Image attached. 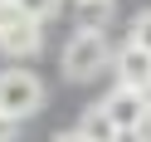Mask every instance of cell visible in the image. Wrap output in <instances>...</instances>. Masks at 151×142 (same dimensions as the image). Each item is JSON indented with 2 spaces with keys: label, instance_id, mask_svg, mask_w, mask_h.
Wrapping results in <instances>:
<instances>
[{
  "label": "cell",
  "instance_id": "7a4b0ae2",
  "mask_svg": "<svg viewBox=\"0 0 151 142\" xmlns=\"http://www.w3.org/2000/svg\"><path fill=\"white\" fill-rule=\"evenodd\" d=\"M44 108V79L29 69H5L0 74V113L15 122L34 118V113Z\"/></svg>",
  "mask_w": 151,
  "mask_h": 142
},
{
  "label": "cell",
  "instance_id": "7c38bea8",
  "mask_svg": "<svg viewBox=\"0 0 151 142\" xmlns=\"http://www.w3.org/2000/svg\"><path fill=\"white\" fill-rule=\"evenodd\" d=\"M15 137V118H5V113H0V142H10Z\"/></svg>",
  "mask_w": 151,
  "mask_h": 142
},
{
  "label": "cell",
  "instance_id": "8fae6325",
  "mask_svg": "<svg viewBox=\"0 0 151 142\" xmlns=\"http://www.w3.org/2000/svg\"><path fill=\"white\" fill-rule=\"evenodd\" d=\"M15 15H20V5H15V0H0V30H5Z\"/></svg>",
  "mask_w": 151,
  "mask_h": 142
},
{
  "label": "cell",
  "instance_id": "ba28073f",
  "mask_svg": "<svg viewBox=\"0 0 151 142\" xmlns=\"http://www.w3.org/2000/svg\"><path fill=\"white\" fill-rule=\"evenodd\" d=\"M20 15H34V20H54L59 15V0H15Z\"/></svg>",
  "mask_w": 151,
  "mask_h": 142
},
{
  "label": "cell",
  "instance_id": "52a82bcc",
  "mask_svg": "<svg viewBox=\"0 0 151 142\" xmlns=\"http://www.w3.org/2000/svg\"><path fill=\"white\" fill-rule=\"evenodd\" d=\"M73 10H78V25H88V30H102L112 15V0H73Z\"/></svg>",
  "mask_w": 151,
  "mask_h": 142
},
{
  "label": "cell",
  "instance_id": "5b68a950",
  "mask_svg": "<svg viewBox=\"0 0 151 142\" xmlns=\"http://www.w3.org/2000/svg\"><path fill=\"white\" fill-rule=\"evenodd\" d=\"M102 103H107V113L117 118L122 132H137V122L146 118V108H151V93H146V88H127V83H117Z\"/></svg>",
  "mask_w": 151,
  "mask_h": 142
},
{
  "label": "cell",
  "instance_id": "30bf717a",
  "mask_svg": "<svg viewBox=\"0 0 151 142\" xmlns=\"http://www.w3.org/2000/svg\"><path fill=\"white\" fill-rule=\"evenodd\" d=\"M132 142H151V108H146V118L137 122V132H132Z\"/></svg>",
  "mask_w": 151,
  "mask_h": 142
},
{
  "label": "cell",
  "instance_id": "9c48e42d",
  "mask_svg": "<svg viewBox=\"0 0 151 142\" xmlns=\"http://www.w3.org/2000/svg\"><path fill=\"white\" fill-rule=\"evenodd\" d=\"M132 39H137L141 49H151V10H141L137 20H132Z\"/></svg>",
  "mask_w": 151,
  "mask_h": 142
},
{
  "label": "cell",
  "instance_id": "8992f818",
  "mask_svg": "<svg viewBox=\"0 0 151 142\" xmlns=\"http://www.w3.org/2000/svg\"><path fill=\"white\" fill-rule=\"evenodd\" d=\"M78 132H83V137H88V142H122V137H127V132L117 127V118H112V113H107V103H93V108L83 113V122H78Z\"/></svg>",
  "mask_w": 151,
  "mask_h": 142
},
{
  "label": "cell",
  "instance_id": "4fadbf2b",
  "mask_svg": "<svg viewBox=\"0 0 151 142\" xmlns=\"http://www.w3.org/2000/svg\"><path fill=\"white\" fill-rule=\"evenodd\" d=\"M54 142H88V137H83V132L73 127V132H59V137H54Z\"/></svg>",
  "mask_w": 151,
  "mask_h": 142
},
{
  "label": "cell",
  "instance_id": "6da1fadb",
  "mask_svg": "<svg viewBox=\"0 0 151 142\" xmlns=\"http://www.w3.org/2000/svg\"><path fill=\"white\" fill-rule=\"evenodd\" d=\"M102 69H112V44H107V30H88V25H78V34L63 44V79L88 83V79H98Z\"/></svg>",
  "mask_w": 151,
  "mask_h": 142
},
{
  "label": "cell",
  "instance_id": "3957f363",
  "mask_svg": "<svg viewBox=\"0 0 151 142\" xmlns=\"http://www.w3.org/2000/svg\"><path fill=\"white\" fill-rule=\"evenodd\" d=\"M39 44H44V20H34V15H15L0 30V54H10V59H29V54H39Z\"/></svg>",
  "mask_w": 151,
  "mask_h": 142
},
{
  "label": "cell",
  "instance_id": "277c9868",
  "mask_svg": "<svg viewBox=\"0 0 151 142\" xmlns=\"http://www.w3.org/2000/svg\"><path fill=\"white\" fill-rule=\"evenodd\" d=\"M112 74H117V83H127V88H146L151 93V49H141L137 39H127L112 54Z\"/></svg>",
  "mask_w": 151,
  "mask_h": 142
}]
</instances>
